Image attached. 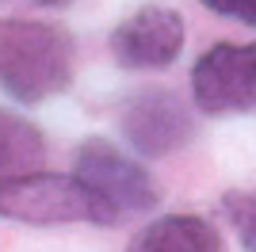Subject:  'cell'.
<instances>
[{
  "mask_svg": "<svg viewBox=\"0 0 256 252\" xmlns=\"http://www.w3.org/2000/svg\"><path fill=\"white\" fill-rule=\"evenodd\" d=\"M73 34L42 20H0V92L16 104H42L73 84Z\"/></svg>",
  "mask_w": 256,
  "mask_h": 252,
  "instance_id": "1",
  "label": "cell"
},
{
  "mask_svg": "<svg viewBox=\"0 0 256 252\" xmlns=\"http://www.w3.org/2000/svg\"><path fill=\"white\" fill-rule=\"evenodd\" d=\"M73 176L96 206V226L130 222L160 202L153 172L142 164V157L118 149L111 138H84L76 146Z\"/></svg>",
  "mask_w": 256,
  "mask_h": 252,
  "instance_id": "2",
  "label": "cell"
},
{
  "mask_svg": "<svg viewBox=\"0 0 256 252\" xmlns=\"http://www.w3.org/2000/svg\"><path fill=\"white\" fill-rule=\"evenodd\" d=\"M118 130L134 149V157L157 160L180 153L195 138L192 107L184 104L172 88H138L130 92L118 107Z\"/></svg>",
  "mask_w": 256,
  "mask_h": 252,
  "instance_id": "3",
  "label": "cell"
},
{
  "mask_svg": "<svg viewBox=\"0 0 256 252\" xmlns=\"http://www.w3.org/2000/svg\"><path fill=\"white\" fill-rule=\"evenodd\" d=\"M0 218L20 222V226H73V222H92L96 226V206L88 191L76 184V176H58V172H31V176L0 180Z\"/></svg>",
  "mask_w": 256,
  "mask_h": 252,
  "instance_id": "4",
  "label": "cell"
},
{
  "mask_svg": "<svg viewBox=\"0 0 256 252\" xmlns=\"http://www.w3.org/2000/svg\"><path fill=\"white\" fill-rule=\"evenodd\" d=\"M192 100L203 115L256 111V42H214L192 65Z\"/></svg>",
  "mask_w": 256,
  "mask_h": 252,
  "instance_id": "5",
  "label": "cell"
},
{
  "mask_svg": "<svg viewBox=\"0 0 256 252\" xmlns=\"http://www.w3.org/2000/svg\"><path fill=\"white\" fill-rule=\"evenodd\" d=\"M107 46L118 69H168L184 50V16L168 4H138L111 27Z\"/></svg>",
  "mask_w": 256,
  "mask_h": 252,
  "instance_id": "6",
  "label": "cell"
},
{
  "mask_svg": "<svg viewBox=\"0 0 256 252\" xmlns=\"http://www.w3.org/2000/svg\"><path fill=\"white\" fill-rule=\"evenodd\" d=\"M126 252H226V244L203 214H160L130 237Z\"/></svg>",
  "mask_w": 256,
  "mask_h": 252,
  "instance_id": "7",
  "label": "cell"
},
{
  "mask_svg": "<svg viewBox=\"0 0 256 252\" xmlns=\"http://www.w3.org/2000/svg\"><path fill=\"white\" fill-rule=\"evenodd\" d=\"M46 160V138L31 118L0 107V180L31 176L42 172Z\"/></svg>",
  "mask_w": 256,
  "mask_h": 252,
  "instance_id": "8",
  "label": "cell"
},
{
  "mask_svg": "<svg viewBox=\"0 0 256 252\" xmlns=\"http://www.w3.org/2000/svg\"><path fill=\"white\" fill-rule=\"evenodd\" d=\"M222 214L234 226L241 248L256 252V191H226L222 195Z\"/></svg>",
  "mask_w": 256,
  "mask_h": 252,
  "instance_id": "9",
  "label": "cell"
},
{
  "mask_svg": "<svg viewBox=\"0 0 256 252\" xmlns=\"http://www.w3.org/2000/svg\"><path fill=\"white\" fill-rule=\"evenodd\" d=\"M203 8H210L214 16H226V20H237L245 27H256V0H199Z\"/></svg>",
  "mask_w": 256,
  "mask_h": 252,
  "instance_id": "10",
  "label": "cell"
},
{
  "mask_svg": "<svg viewBox=\"0 0 256 252\" xmlns=\"http://www.w3.org/2000/svg\"><path fill=\"white\" fill-rule=\"evenodd\" d=\"M31 4H42V8H65V4H73V0H31Z\"/></svg>",
  "mask_w": 256,
  "mask_h": 252,
  "instance_id": "11",
  "label": "cell"
}]
</instances>
